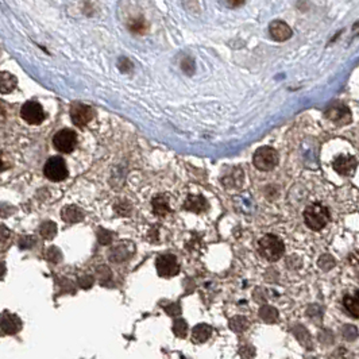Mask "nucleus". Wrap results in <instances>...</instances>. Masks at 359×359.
Listing matches in <instances>:
<instances>
[{
  "mask_svg": "<svg viewBox=\"0 0 359 359\" xmlns=\"http://www.w3.org/2000/svg\"><path fill=\"white\" fill-rule=\"evenodd\" d=\"M155 268L161 277H175L180 271V265L173 254H165L158 257L155 261Z\"/></svg>",
  "mask_w": 359,
  "mask_h": 359,
  "instance_id": "nucleus-7",
  "label": "nucleus"
},
{
  "mask_svg": "<svg viewBox=\"0 0 359 359\" xmlns=\"http://www.w3.org/2000/svg\"><path fill=\"white\" fill-rule=\"evenodd\" d=\"M185 209L188 211L196 212V213H201L208 209V203L207 200L203 197V196H195L190 195L188 196V199L185 200Z\"/></svg>",
  "mask_w": 359,
  "mask_h": 359,
  "instance_id": "nucleus-12",
  "label": "nucleus"
},
{
  "mask_svg": "<svg viewBox=\"0 0 359 359\" xmlns=\"http://www.w3.org/2000/svg\"><path fill=\"white\" fill-rule=\"evenodd\" d=\"M270 35L274 38L275 41H286L292 37V30L291 27L286 25L285 22L282 21H274L270 23L269 26Z\"/></svg>",
  "mask_w": 359,
  "mask_h": 359,
  "instance_id": "nucleus-11",
  "label": "nucleus"
},
{
  "mask_svg": "<svg viewBox=\"0 0 359 359\" xmlns=\"http://www.w3.org/2000/svg\"><path fill=\"white\" fill-rule=\"evenodd\" d=\"M212 327L208 324H197L193 331H192V340L195 343H204L208 339L211 338Z\"/></svg>",
  "mask_w": 359,
  "mask_h": 359,
  "instance_id": "nucleus-15",
  "label": "nucleus"
},
{
  "mask_svg": "<svg viewBox=\"0 0 359 359\" xmlns=\"http://www.w3.org/2000/svg\"><path fill=\"white\" fill-rule=\"evenodd\" d=\"M317 264H319V266H320L323 270H329L335 266V261H333V258L331 255H323L322 258L319 259Z\"/></svg>",
  "mask_w": 359,
  "mask_h": 359,
  "instance_id": "nucleus-26",
  "label": "nucleus"
},
{
  "mask_svg": "<svg viewBox=\"0 0 359 359\" xmlns=\"http://www.w3.org/2000/svg\"><path fill=\"white\" fill-rule=\"evenodd\" d=\"M239 353H240V357L243 359H251L255 355V349H254L253 346H240V350H239Z\"/></svg>",
  "mask_w": 359,
  "mask_h": 359,
  "instance_id": "nucleus-27",
  "label": "nucleus"
},
{
  "mask_svg": "<svg viewBox=\"0 0 359 359\" xmlns=\"http://www.w3.org/2000/svg\"><path fill=\"white\" fill-rule=\"evenodd\" d=\"M43 175L46 176L50 181L59 182L68 177V168L61 157H52L48 159L43 168Z\"/></svg>",
  "mask_w": 359,
  "mask_h": 359,
  "instance_id": "nucleus-4",
  "label": "nucleus"
},
{
  "mask_svg": "<svg viewBox=\"0 0 359 359\" xmlns=\"http://www.w3.org/2000/svg\"><path fill=\"white\" fill-rule=\"evenodd\" d=\"M12 212H15V208H12L11 206H7V204H0V216H10Z\"/></svg>",
  "mask_w": 359,
  "mask_h": 359,
  "instance_id": "nucleus-36",
  "label": "nucleus"
},
{
  "mask_svg": "<svg viewBox=\"0 0 359 359\" xmlns=\"http://www.w3.org/2000/svg\"><path fill=\"white\" fill-rule=\"evenodd\" d=\"M22 328L19 317L8 312H4L0 317V329L3 333H16Z\"/></svg>",
  "mask_w": 359,
  "mask_h": 359,
  "instance_id": "nucleus-10",
  "label": "nucleus"
},
{
  "mask_svg": "<svg viewBox=\"0 0 359 359\" xmlns=\"http://www.w3.org/2000/svg\"><path fill=\"white\" fill-rule=\"evenodd\" d=\"M292 332H293V335L296 336L297 340H299L305 349L309 350L313 349V342H312L311 333H309V331H308L304 326L296 324V326L293 327V329H292Z\"/></svg>",
  "mask_w": 359,
  "mask_h": 359,
  "instance_id": "nucleus-16",
  "label": "nucleus"
},
{
  "mask_svg": "<svg viewBox=\"0 0 359 359\" xmlns=\"http://www.w3.org/2000/svg\"><path fill=\"white\" fill-rule=\"evenodd\" d=\"M5 274V266L3 262H0V278H3Z\"/></svg>",
  "mask_w": 359,
  "mask_h": 359,
  "instance_id": "nucleus-37",
  "label": "nucleus"
},
{
  "mask_svg": "<svg viewBox=\"0 0 359 359\" xmlns=\"http://www.w3.org/2000/svg\"><path fill=\"white\" fill-rule=\"evenodd\" d=\"M319 340L323 344H332L333 343V333L328 329H324L319 333Z\"/></svg>",
  "mask_w": 359,
  "mask_h": 359,
  "instance_id": "nucleus-29",
  "label": "nucleus"
},
{
  "mask_svg": "<svg viewBox=\"0 0 359 359\" xmlns=\"http://www.w3.org/2000/svg\"><path fill=\"white\" fill-rule=\"evenodd\" d=\"M259 317L266 323H275L278 320V311L271 305H262L259 308Z\"/></svg>",
  "mask_w": 359,
  "mask_h": 359,
  "instance_id": "nucleus-19",
  "label": "nucleus"
},
{
  "mask_svg": "<svg viewBox=\"0 0 359 359\" xmlns=\"http://www.w3.org/2000/svg\"><path fill=\"white\" fill-rule=\"evenodd\" d=\"M39 234L42 235L43 239H48V240L53 239L57 234V224L50 220L42 223V226L39 228Z\"/></svg>",
  "mask_w": 359,
  "mask_h": 359,
  "instance_id": "nucleus-20",
  "label": "nucleus"
},
{
  "mask_svg": "<svg viewBox=\"0 0 359 359\" xmlns=\"http://www.w3.org/2000/svg\"><path fill=\"white\" fill-rule=\"evenodd\" d=\"M97 274L100 277V282L101 284H106L107 281L111 280V271L107 266H101L97 269Z\"/></svg>",
  "mask_w": 359,
  "mask_h": 359,
  "instance_id": "nucleus-28",
  "label": "nucleus"
},
{
  "mask_svg": "<svg viewBox=\"0 0 359 359\" xmlns=\"http://www.w3.org/2000/svg\"><path fill=\"white\" fill-rule=\"evenodd\" d=\"M79 285L83 289H90V286L93 285V277L92 275H84L79 280Z\"/></svg>",
  "mask_w": 359,
  "mask_h": 359,
  "instance_id": "nucleus-32",
  "label": "nucleus"
},
{
  "mask_svg": "<svg viewBox=\"0 0 359 359\" xmlns=\"http://www.w3.org/2000/svg\"><path fill=\"white\" fill-rule=\"evenodd\" d=\"M130 251H127V248L124 246H117V247L111 250L110 253V259L112 262H121L130 257Z\"/></svg>",
  "mask_w": 359,
  "mask_h": 359,
  "instance_id": "nucleus-22",
  "label": "nucleus"
},
{
  "mask_svg": "<svg viewBox=\"0 0 359 359\" xmlns=\"http://www.w3.org/2000/svg\"><path fill=\"white\" fill-rule=\"evenodd\" d=\"M35 244V239L32 238V237H23V238L19 240V246H21V248H30L32 247Z\"/></svg>",
  "mask_w": 359,
  "mask_h": 359,
  "instance_id": "nucleus-33",
  "label": "nucleus"
},
{
  "mask_svg": "<svg viewBox=\"0 0 359 359\" xmlns=\"http://www.w3.org/2000/svg\"><path fill=\"white\" fill-rule=\"evenodd\" d=\"M258 251L270 262H275L285 253V244L275 235H265L258 240Z\"/></svg>",
  "mask_w": 359,
  "mask_h": 359,
  "instance_id": "nucleus-1",
  "label": "nucleus"
},
{
  "mask_svg": "<svg viewBox=\"0 0 359 359\" xmlns=\"http://www.w3.org/2000/svg\"><path fill=\"white\" fill-rule=\"evenodd\" d=\"M5 168H7V166L4 165V161H3V158H1V154H0V172H3Z\"/></svg>",
  "mask_w": 359,
  "mask_h": 359,
  "instance_id": "nucleus-38",
  "label": "nucleus"
},
{
  "mask_svg": "<svg viewBox=\"0 0 359 359\" xmlns=\"http://www.w3.org/2000/svg\"><path fill=\"white\" fill-rule=\"evenodd\" d=\"M165 311L168 312L170 316H179L180 313H181V308H180L179 304L172 302V304H168V305L165 306Z\"/></svg>",
  "mask_w": 359,
  "mask_h": 359,
  "instance_id": "nucleus-31",
  "label": "nucleus"
},
{
  "mask_svg": "<svg viewBox=\"0 0 359 359\" xmlns=\"http://www.w3.org/2000/svg\"><path fill=\"white\" fill-rule=\"evenodd\" d=\"M173 332L179 336V338H185L186 332H188V324L184 319H176L173 323Z\"/></svg>",
  "mask_w": 359,
  "mask_h": 359,
  "instance_id": "nucleus-23",
  "label": "nucleus"
},
{
  "mask_svg": "<svg viewBox=\"0 0 359 359\" xmlns=\"http://www.w3.org/2000/svg\"><path fill=\"white\" fill-rule=\"evenodd\" d=\"M342 333L346 340H355L358 336V329L355 326H344L342 329Z\"/></svg>",
  "mask_w": 359,
  "mask_h": 359,
  "instance_id": "nucleus-25",
  "label": "nucleus"
},
{
  "mask_svg": "<svg viewBox=\"0 0 359 359\" xmlns=\"http://www.w3.org/2000/svg\"><path fill=\"white\" fill-rule=\"evenodd\" d=\"M306 313H308V316L309 317H316V316L320 317L323 313V309L319 305H311L308 308Z\"/></svg>",
  "mask_w": 359,
  "mask_h": 359,
  "instance_id": "nucleus-34",
  "label": "nucleus"
},
{
  "mask_svg": "<svg viewBox=\"0 0 359 359\" xmlns=\"http://www.w3.org/2000/svg\"><path fill=\"white\" fill-rule=\"evenodd\" d=\"M306 359H316L315 357H309V358H306Z\"/></svg>",
  "mask_w": 359,
  "mask_h": 359,
  "instance_id": "nucleus-39",
  "label": "nucleus"
},
{
  "mask_svg": "<svg viewBox=\"0 0 359 359\" xmlns=\"http://www.w3.org/2000/svg\"><path fill=\"white\" fill-rule=\"evenodd\" d=\"M70 118H72L74 126L84 127L92 120L93 110L90 106H85V104H74L70 108Z\"/></svg>",
  "mask_w": 359,
  "mask_h": 359,
  "instance_id": "nucleus-8",
  "label": "nucleus"
},
{
  "mask_svg": "<svg viewBox=\"0 0 359 359\" xmlns=\"http://www.w3.org/2000/svg\"><path fill=\"white\" fill-rule=\"evenodd\" d=\"M46 258H48L50 262L59 264L60 261H61V258H62V254H61V251H60L56 246H52V247H49L48 251H46Z\"/></svg>",
  "mask_w": 359,
  "mask_h": 359,
  "instance_id": "nucleus-24",
  "label": "nucleus"
},
{
  "mask_svg": "<svg viewBox=\"0 0 359 359\" xmlns=\"http://www.w3.org/2000/svg\"><path fill=\"white\" fill-rule=\"evenodd\" d=\"M18 80L10 72H0V93L7 95L16 88Z\"/></svg>",
  "mask_w": 359,
  "mask_h": 359,
  "instance_id": "nucleus-14",
  "label": "nucleus"
},
{
  "mask_svg": "<svg viewBox=\"0 0 359 359\" xmlns=\"http://www.w3.org/2000/svg\"><path fill=\"white\" fill-rule=\"evenodd\" d=\"M230 328L235 332H244L248 328L247 319L244 316H234L230 320Z\"/></svg>",
  "mask_w": 359,
  "mask_h": 359,
  "instance_id": "nucleus-21",
  "label": "nucleus"
},
{
  "mask_svg": "<svg viewBox=\"0 0 359 359\" xmlns=\"http://www.w3.org/2000/svg\"><path fill=\"white\" fill-rule=\"evenodd\" d=\"M97 239H99V242L101 244H108L112 240V234L110 231H107V230H100L97 233Z\"/></svg>",
  "mask_w": 359,
  "mask_h": 359,
  "instance_id": "nucleus-30",
  "label": "nucleus"
},
{
  "mask_svg": "<svg viewBox=\"0 0 359 359\" xmlns=\"http://www.w3.org/2000/svg\"><path fill=\"white\" fill-rule=\"evenodd\" d=\"M304 220L308 227L313 231H320L329 222V212L326 207L319 203L308 206L304 211Z\"/></svg>",
  "mask_w": 359,
  "mask_h": 359,
  "instance_id": "nucleus-2",
  "label": "nucleus"
},
{
  "mask_svg": "<svg viewBox=\"0 0 359 359\" xmlns=\"http://www.w3.org/2000/svg\"><path fill=\"white\" fill-rule=\"evenodd\" d=\"M332 166L339 175L350 176L357 169V158L353 155H339L338 158L333 161Z\"/></svg>",
  "mask_w": 359,
  "mask_h": 359,
  "instance_id": "nucleus-9",
  "label": "nucleus"
},
{
  "mask_svg": "<svg viewBox=\"0 0 359 359\" xmlns=\"http://www.w3.org/2000/svg\"><path fill=\"white\" fill-rule=\"evenodd\" d=\"M61 217H62L63 222L73 224V223H79L84 219V212L81 211L79 207L68 206L65 207L61 212Z\"/></svg>",
  "mask_w": 359,
  "mask_h": 359,
  "instance_id": "nucleus-13",
  "label": "nucleus"
},
{
  "mask_svg": "<svg viewBox=\"0 0 359 359\" xmlns=\"http://www.w3.org/2000/svg\"><path fill=\"white\" fill-rule=\"evenodd\" d=\"M253 164L257 169L262 170V172H270L278 165V153L269 146L259 148L254 153Z\"/></svg>",
  "mask_w": 359,
  "mask_h": 359,
  "instance_id": "nucleus-3",
  "label": "nucleus"
},
{
  "mask_svg": "<svg viewBox=\"0 0 359 359\" xmlns=\"http://www.w3.org/2000/svg\"><path fill=\"white\" fill-rule=\"evenodd\" d=\"M11 238V231L4 226H0V244L5 243Z\"/></svg>",
  "mask_w": 359,
  "mask_h": 359,
  "instance_id": "nucleus-35",
  "label": "nucleus"
},
{
  "mask_svg": "<svg viewBox=\"0 0 359 359\" xmlns=\"http://www.w3.org/2000/svg\"><path fill=\"white\" fill-rule=\"evenodd\" d=\"M343 305L347 309L350 315L355 319H358L359 316V299H358V292H355V295H347L343 299Z\"/></svg>",
  "mask_w": 359,
  "mask_h": 359,
  "instance_id": "nucleus-17",
  "label": "nucleus"
},
{
  "mask_svg": "<svg viewBox=\"0 0 359 359\" xmlns=\"http://www.w3.org/2000/svg\"><path fill=\"white\" fill-rule=\"evenodd\" d=\"M21 118L29 124H41L45 120V111L37 101H26L21 108Z\"/></svg>",
  "mask_w": 359,
  "mask_h": 359,
  "instance_id": "nucleus-6",
  "label": "nucleus"
},
{
  "mask_svg": "<svg viewBox=\"0 0 359 359\" xmlns=\"http://www.w3.org/2000/svg\"><path fill=\"white\" fill-rule=\"evenodd\" d=\"M153 209L157 215H159V216H165L166 213H169L170 208H169V201H168V197H165V196H162V195L154 197Z\"/></svg>",
  "mask_w": 359,
  "mask_h": 359,
  "instance_id": "nucleus-18",
  "label": "nucleus"
},
{
  "mask_svg": "<svg viewBox=\"0 0 359 359\" xmlns=\"http://www.w3.org/2000/svg\"><path fill=\"white\" fill-rule=\"evenodd\" d=\"M54 148L61 153H72L77 145V134L73 130H61L53 137Z\"/></svg>",
  "mask_w": 359,
  "mask_h": 359,
  "instance_id": "nucleus-5",
  "label": "nucleus"
}]
</instances>
